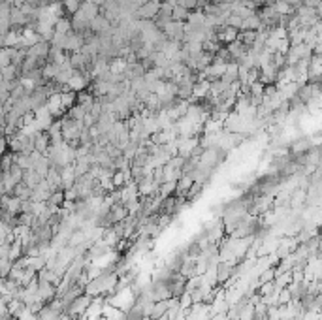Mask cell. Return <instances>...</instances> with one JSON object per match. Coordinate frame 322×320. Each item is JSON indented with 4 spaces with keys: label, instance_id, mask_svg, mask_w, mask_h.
<instances>
[{
    "label": "cell",
    "instance_id": "1",
    "mask_svg": "<svg viewBox=\"0 0 322 320\" xmlns=\"http://www.w3.org/2000/svg\"><path fill=\"white\" fill-rule=\"evenodd\" d=\"M91 299H93V296L81 294L79 297H75V299L72 301L70 305L66 307V313L70 315L72 319H77V317H81V315H85V311H87V307H89Z\"/></svg>",
    "mask_w": 322,
    "mask_h": 320
},
{
    "label": "cell",
    "instance_id": "2",
    "mask_svg": "<svg viewBox=\"0 0 322 320\" xmlns=\"http://www.w3.org/2000/svg\"><path fill=\"white\" fill-rule=\"evenodd\" d=\"M38 297L40 301L49 303L53 297H57V286L51 283H44V281H38Z\"/></svg>",
    "mask_w": 322,
    "mask_h": 320
},
{
    "label": "cell",
    "instance_id": "3",
    "mask_svg": "<svg viewBox=\"0 0 322 320\" xmlns=\"http://www.w3.org/2000/svg\"><path fill=\"white\" fill-rule=\"evenodd\" d=\"M60 188L66 190V188H72L74 183H75V173H74V166L68 164L64 168H60Z\"/></svg>",
    "mask_w": 322,
    "mask_h": 320
},
{
    "label": "cell",
    "instance_id": "4",
    "mask_svg": "<svg viewBox=\"0 0 322 320\" xmlns=\"http://www.w3.org/2000/svg\"><path fill=\"white\" fill-rule=\"evenodd\" d=\"M49 168H51V160L44 155V157H40V159L36 160V162H32V170H34L40 177H46L49 172Z\"/></svg>",
    "mask_w": 322,
    "mask_h": 320
},
{
    "label": "cell",
    "instance_id": "5",
    "mask_svg": "<svg viewBox=\"0 0 322 320\" xmlns=\"http://www.w3.org/2000/svg\"><path fill=\"white\" fill-rule=\"evenodd\" d=\"M49 149V134L48 132H40V134L34 136V151L46 155Z\"/></svg>",
    "mask_w": 322,
    "mask_h": 320
},
{
    "label": "cell",
    "instance_id": "6",
    "mask_svg": "<svg viewBox=\"0 0 322 320\" xmlns=\"http://www.w3.org/2000/svg\"><path fill=\"white\" fill-rule=\"evenodd\" d=\"M38 281H44V283H51V284H57L60 283V275H57L53 270H48V268H44V270L38 271Z\"/></svg>",
    "mask_w": 322,
    "mask_h": 320
},
{
    "label": "cell",
    "instance_id": "7",
    "mask_svg": "<svg viewBox=\"0 0 322 320\" xmlns=\"http://www.w3.org/2000/svg\"><path fill=\"white\" fill-rule=\"evenodd\" d=\"M42 179H44V177H40L34 170H25L23 172V181H21V183H25L28 188H34V186L38 185Z\"/></svg>",
    "mask_w": 322,
    "mask_h": 320
},
{
    "label": "cell",
    "instance_id": "8",
    "mask_svg": "<svg viewBox=\"0 0 322 320\" xmlns=\"http://www.w3.org/2000/svg\"><path fill=\"white\" fill-rule=\"evenodd\" d=\"M25 303L21 301V299H17V297H13V299H10L8 303H6V309H8V315L10 317H13V319H17L19 317V313L23 311Z\"/></svg>",
    "mask_w": 322,
    "mask_h": 320
},
{
    "label": "cell",
    "instance_id": "9",
    "mask_svg": "<svg viewBox=\"0 0 322 320\" xmlns=\"http://www.w3.org/2000/svg\"><path fill=\"white\" fill-rule=\"evenodd\" d=\"M30 194H32V188H28L25 183H17L12 190V196L19 198V200H30Z\"/></svg>",
    "mask_w": 322,
    "mask_h": 320
},
{
    "label": "cell",
    "instance_id": "10",
    "mask_svg": "<svg viewBox=\"0 0 322 320\" xmlns=\"http://www.w3.org/2000/svg\"><path fill=\"white\" fill-rule=\"evenodd\" d=\"M209 85H211V81H200V83L192 85V96H194V98H203V96H207V94H209Z\"/></svg>",
    "mask_w": 322,
    "mask_h": 320
},
{
    "label": "cell",
    "instance_id": "11",
    "mask_svg": "<svg viewBox=\"0 0 322 320\" xmlns=\"http://www.w3.org/2000/svg\"><path fill=\"white\" fill-rule=\"evenodd\" d=\"M23 245H21V241L19 239H15L13 243H10V251H8V260H12V262H15V260H19L21 256H23Z\"/></svg>",
    "mask_w": 322,
    "mask_h": 320
},
{
    "label": "cell",
    "instance_id": "12",
    "mask_svg": "<svg viewBox=\"0 0 322 320\" xmlns=\"http://www.w3.org/2000/svg\"><path fill=\"white\" fill-rule=\"evenodd\" d=\"M173 192H175V181H168V183H162L158 186V196L162 200L168 196H173Z\"/></svg>",
    "mask_w": 322,
    "mask_h": 320
},
{
    "label": "cell",
    "instance_id": "13",
    "mask_svg": "<svg viewBox=\"0 0 322 320\" xmlns=\"http://www.w3.org/2000/svg\"><path fill=\"white\" fill-rule=\"evenodd\" d=\"M252 319H254V305H250L249 301H247L243 307L239 309L238 320H252Z\"/></svg>",
    "mask_w": 322,
    "mask_h": 320
},
{
    "label": "cell",
    "instance_id": "14",
    "mask_svg": "<svg viewBox=\"0 0 322 320\" xmlns=\"http://www.w3.org/2000/svg\"><path fill=\"white\" fill-rule=\"evenodd\" d=\"M26 268H32V270L38 273L40 270L46 268V258H44V256H28V264H26Z\"/></svg>",
    "mask_w": 322,
    "mask_h": 320
},
{
    "label": "cell",
    "instance_id": "15",
    "mask_svg": "<svg viewBox=\"0 0 322 320\" xmlns=\"http://www.w3.org/2000/svg\"><path fill=\"white\" fill-rule=\"evenodd\" d=\"M111 183L115 186V190L117 188H123V186L126 185V177H124V172H121V170H115L113 175H111Z\"/></svg>",
    "mask_w": 322,
    "mask_h": 320
},
{
    "label": "cell",
    "instance_id": "16",
    "mask_svg": "<svg viewBox=\"0 0 322 320\" xmlns=\"http://www.w3.org/2000/svg\"><path fill=\"white\" fill-rule=\"evenodd\" d=\"M62 202H64V190H53L51 192V196H49V200L46 202V204H51V206H62Z\"/></svg>",
    "mask_w": 322,
    "mask_h": 320
},
{
    "label": "cell",
    "instance_id": "17",
    "mask_svg": "<svg viewBox=\"0 0 322 320\" xmlns=\"http://www.w3.org/2000/svg\"><path fill=\"white\" fill-rule=\"evenodd\" d=\"M200 192H202V183H192L191 188H189L187 194H185V200H187V202H194Z\"/></svg>",
    "mask_w": 322,
    "mask_h": 320
},
{
    "label": "cell",
    "instance_id": "18",
    "mask_svg": "<svg viewBox=\"0 0 322 320\" xmlns=\"http://www.w3.org/2000/svg\"><path fill=\"white\" fill-rule=\"evenodd\" d=\"M273 279H275V268H268V270H264L262 273L256 277L258 284L268 283V281H273Z\"/></svg>",
    "mask_w": 322,
    "mask_h": 320
},
{
    "label": "cell",
    "instance_id": "19",
    "mask_svg": "<svg viewBox=\"0 0 322 320\" xmlns=\"http://www.w3.org/2000/svg\"><path fill=\"white\" fill-rule=\"evenodd\" d=\"M273 290H275L273 281H268V283H262V284H260L256 292H258L260 296H270V294H273Z\"/></svg>",
    "mask_w": 322,
    "mask_h": 320
},
{
    "label": "cell",
    "instance_id": "20",
    "mask_svg": "<svg viewBox=\"0 0 322 320\" xmlns=\"http://www.w3.org/2000/svg\"><path fill=\"white\" fill-rule=\"evenodd\" d=\"M8 172H10V175H12V179L15 181V183H21V181H23V172L25 170H21L19 166H15V164H13Z\"/></svg>",
    "mask_w": 322,
    "mask_h": 320
},
{
    "label": "cell",
    "instance_id": "21",
    "mask_svg": "<svg viewBox=\"0 0 322 320\" xmlns=\"http://www.w3.org/2000/svg\"><path fill=\"white\" fill-rule=\"evenodd\" d=\"M17 320H40V319H38V315H36V313H32V311H30L28 307H23V311L19 313Z\"/></svg>",
    "mask_w": 322,
    "mask_h": 320
},
{
    "label": "cell",
    "instance_id": "22",
    "mask_svg": "<svg viewBox=\"0 0 322 320\" xmlns=\"http://www.w3.org/2000/svg\"><path fill=\"white\" fill-rule=\"evenodd\" d=\"M64 200H72V202H75V200H77V192H75V188H74V186L64 190Z\"/></svg>",
    "mask_w": 322,
    "mask_h": 320
},
{
    "label": "cell",
    "instance_id": "23",
    "mask_svg": "<svg viewBox=\"0 0 322 320\" xmlns=\"http://www.w3.org/2000/svg\"><path fill=\"white\" fill-rule=\"evenodd\" d=\"M6 151H8V139H6V136L0 132V157L6 155Z\"/></svg>",
    "mask_w": 322,
    "mask_h": 320
},
{
    "label": "cell",
    "instance_id": "24",
    "mask_svg": "<svg viewBox=\"0 0 322 320\" xmlns=\"http://www.w3.org/2000/svg\"><path fill=\"white\" fill-rule=\"evenodd\" d=\"M305 149H309V141H296V145L292 147L294 153H301V151H305Z\"/></svg>",
    "mask_w": 322,
    "mask_h": 320
},
{
    "label": "cell",
    "instance_id": "25",
    "mask_svg": "<svg viewBox=\"0 0 322 320\" xmlns=\"http://www.w3.org/2000/svg\"><path fill=\"white\" fill-rule=\"evenodd\" d=\"M8 251H10V243H0V258H8Z\"/></svg>",
    "mask_w": 322,
    "mask_h": 320
},
{
    "label": "cell",
    "instance_id": "26",
    "mask_svg": "<svg viewBox=\"0 0 322 320\" xmlns=\"http://www.w3.org/2000/svg\"><path fill=\"white\" fill-rule=\"evenodd\" d=\"M0 204H2V192H0Z\"/></svg>",
    "mask_w": 322,
    "mask_h": 320
}]
</instances>
